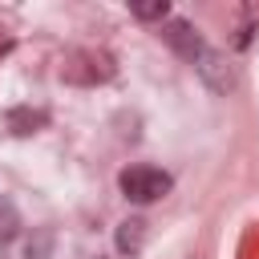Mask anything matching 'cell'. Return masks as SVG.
I'll use <instances>...</instances> for the list:
<instances>
[{"instance_id": "6da1fadb", "label": "cell", "mask_w": 259, "mask_h": 259, "mask_svg": "<svg viewBox=\"0 0 259 259\" xmlns=\"http://www.w3.org/2000/svg\"><path fill=\"white\" fill-rule=\"evenodd\" d=\"M117 186L134 206H150V202H158V198H166L174 190V178L166 170H158V166H125L117 174Z\"/></svg>"}, {"instance_id": "7a4b0ae2", "label": "cell", "mask_w": 259, "mask_h": 259, "mask_svg": "<svg viewBox=\"0 0 259 259\" xmlns=\"http://www.w3.org/2000/svg\"><path fill=\"white\" fill-rule=\"evenodd\" d=\"M53 243V227H20L8 243H0V259H49Z\"/></svg>"}, {"instance_id": "3957f363", "label": "cell", "mask_w": 259, "mask_h": 259, "mask_svg": "<svg viewBox=\"0 0 259 259\" xmlns=\"http://www.w3.org/2000/svg\"><path fill=\"white\" fill-rule=\"evenodd\" d=\"M190 65H194V73L202 77V85H206V89H214V93H231V89L239 85L235 65H231V61H227V53H219L214 45H206Z\"/></svg>"}, {"instance_id": "277c9868", "label": "cell", "mask_w": 259, "mask_h": 259, "mask_svg": "<svg viewBox=\"0 0 259 259\" xmlns=\"http://www.w3.org/2000/svg\"><path fill=\"white\" fill-rule=\"evenodd\" d=\"M162 40L182 57V61H194L202 49H206V40H202V32L186 20V16H170L166 24H162Z\"/></svg>"}, {"instance_id": "5b68a950", "label": "cell", "mask_w": 259, "mask_h": 259, "mask_svg": "<svg viewBox=\"0 0 259 259\" xmlns=\"http://www.w3.org/2000/svg\"><path fill=\"white\" fill-rule=\"evenodd\" d=\"M113 247H117L121 259H138L142 247H146V219H142V214L121 219V223L113 227Z\"/></svg>"}, {"instance_id": "8992f818", "label": "cell", "mask_w": 259, "mask_h": 259, "mask_svg": "<svg viewBox=\"0 0 259 259\" xmlns=\"http://www.w3.org/2000/svg\"><path fill=\"white\" fill-rule=\"evenodd\" d=\"M4 125H8L12 134H36V130L49 125V113H45V109H32V105H12V109L4 113Z\"/></svg>"}, {"instance_id": "52a82bcc", "label": "cell", "mask_w": 259, "mask_h": 259, "mask_svg": "<svg viewBox=\"0 0 259 259\" xmlns=\"http://www.w3.org/2000/svg\"><path fill=\"white\" fill-rule=\"evenodd\" d=\"M20 227H24V223H20V210H16V202L0 194V243H8V239L20 231Z\"/></svg>"}, {"instance_id": "ba28073f", "label": "cell", "mask_w": 259, "mask_h": 259, "mask_svg": "<svg viewBox=\"0 0 259 259\" xmlns=\"http://www.w3.org/2000/svg\"><path fill=\"white\" fill-rule=\"evenodd\" d=\"M130 12H134L138 20H162V24L170 20V4H166V0H134Z\"/></svg>"}, {"instance_id": "9c48e42d", "label": "cell", "mask_w": 259, "mask_h": 259, "mask_svg": "<svg viewBox=\"0 0 259 259\" xmlns=\"http://www.w3.org/2000/svg\"><path fill=\"white\" fill-rule=\"evenodd\" d=\"M97 259H105V255H97Z\"/></svg>"}]
</instances>
